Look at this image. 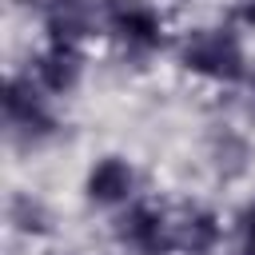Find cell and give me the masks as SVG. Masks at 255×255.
<instances>
[{
	"label": "cell",
	"instance_id": "obj_1",
	"mask_svg": "<svg viewBox=\"0 0 255 255\" xmlns=\"http://www.w3.org/2000/svg\"><path fill=\"white\" fill-rule=\"evenodd\" d=\"M171 56L187 76H195L203 84H215V88H243V80L255 64L247 56L243 28L231 24V20L183 28L171 40Z\"/></svg>",
	"mask_w": 255,
	"mask_h": 255
},
{
	"label": "cell",
	"instance_id": "obj_2",
	"mask_svg": "<svg viewBox=\"0 0 255 255\" xmlns=\"http://www.w3.org/2000/svg\"><path fill=\"white\" fill-rule=\"evenodd\" d=\"M0 108H4V135L16 151H40V147L56 143L60 131H64L56 100L32 80L28 68L8 72Z\"/></svg>",
	"mask_w": 255,
	"mask_h": 255
},
{
	"label": "cell",
	"instance_id": "obj_3",
	"mask_svg": "<svg viewBox=\"0 0 255 255\" xmlns=\"http://www.w3.org/2000/svg\"><path fill=\"white\" fill-rule=\"evenodd\" d=\"M100 36L131 64H147L171 44L167 20L151 0H100Z\"/></svg>",
	"mask_w": 255,
	"mask_h": 255
},
{
	"label": "cell",
	"instance_id": "obj_4",
	"mask_svg": "<svg viewBox=\"0 0 255 255\" xmlns=\"http://www.w3.org/2000/svg\"><path fill=\"white\" fill-rule=\"evenodd\" d=\"M112 239L128 255H175V211L155 199H135L112 215Z\"/></svg>",
	"mask_w": 255,
	"mask_h": 255
},
{
	"label": "cell",
	"instance_id": "obj_5",
	"mask_svg": "<svg viewBox=\"0 0 255 255\" xmlns=\"http://www.w3.org/2000/svg\"><path fill=\"white\" fill-rule=\"evenodd\" d=\"M24 68L52 100H64V96L80 92V84L88 76V52H84V44H72V40H44L28 56Z\"/></svg>",
	"mask_w": 255,
	"mask_h": 255
},
{
	"label": "cell",
	"instance_id": "obj_6",
	"mask_svg": "<svg viewBox=\"0 0 255 255\" xmlns=\"http://www.w3.org/2000/svg\"><path fill=\"white\" fill-rule=\"evenodd\" d=\"M84 199L96 211H124L128 203L139 199V171L128 155L108 151L100 159H92V167L84 171Z\"/></svg>",
	"mask_w": 255,
	"mask_h": 255
},
{
	"label": "cell",
	"instance_id": "obj_7",
	"mask_svg": "<svg viewBox=\"0 0 255 255\" xmlns=\"http://www.w3.org/2000/svg\"><path fill=\"white\" fill-rule=\"evenodd\" d=\"M203 159H207V171L219 183H239L255 167V139L239 124L215 120L203 135Z\"/></svg>",
	"mask_w": 255,
	"mask_h": 255
},
{
	"label": "cell",
	"instance_id": "obj_8",
	"mask_svg": "<svg viewBox=\"0 0 255 255\" xmlns=\"http://www.w3.org/2000/svg\"><path fill=\"white\" fill-rule=\"evenodd\" d=\"M227 223L207 203H183L175 207V251L179 255H215L223 247Z\"/></svg>",
	"mask_w": 255,
	"mask_h": 255
},
{
	"label": "cell",
	"instance_id": "obj_9",
	"mask_svg": "<svg viewBox=\"0 0 255 255\" xmlns=\"http://www.w3.org/2000/svg\"><path fill=\"white\" fill-rule=\"evenodd\" d=\"M4 219L12 227V235L20 239H48L56 231V211L44 195L28 191V187H16L4 203Z\"/></svg>",
	"mask_w": 255,
	"mask_h": 255
},
{
	"label": "cell",
	"instance_id": "obj_10",
	"mask_svg": "<svg viewBox=\"0 0 255 255\" xmlns=\"http://www.w3.org/2000/svg\"><path fill=\"white\" fill-rule=\"evenodd\" d=\"M231 231H235V255H255V195L235 211Z\"/></svg>",
	"mask_w": 255,
	"mask_h": 255
},
{
	"label": "cell",
	"instance_id": "obj_11",
	"mask_svg": "<svg viewBox=\"0 0 255 255\" xmlns=\"http://www.w3.org/2000/svg\"><path fill=\"white\" fill-rule=\"evenodd\" d=\"M16 4H24L28 12H36V16L44 20V16H52V12H76V8H96L100 0H16Z\"/></svg>",
	"mask_w": 255,
	"mask_h": 255
},
{
	"label": "cell",
	"instance_id": "obj_12",
	"mask_svg": "<svg viewBox=\"0 0 255 255\" xmlns=\"http://www.w3.org/2000/svg\"><path fill=\"white\" fill-rule=\"evenodd\" d=\"M231 24H239L243 32H255V0H231Z\"/></svg>",
	"mask_w": 255,
	"mask_h": 255
},
{
	"label": "cell",
	"instance_id": "obj_13",
	"mask_svg": "<svg viewBox=\"0 0 255 255\" xmlns=\"http://www.w3.org/2000/svg\"><path fill=\"white\" fill-rule=\"evenodd\" d=\"M243 104H247V112H255V64H251V72H247V80H243Z\"/></svg>",
	"mask_w": 255,
	"mask_h": 255
}]
</instances>
